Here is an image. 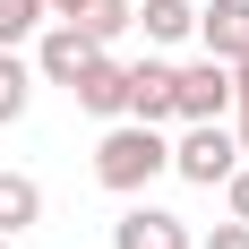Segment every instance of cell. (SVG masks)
Here are the masks:
<instances>
[{
    "mask_svg": "<svg viewBox=\"0 0 249 249\" xmlns=\"http://www.w3.org/2000/svg\"><path fill=\"white\" fill-rule=\"evenodd\" d=\"M121 121H146V129L172 121V60H129V77H121Z\"/></svg>",
    "mask_w": 249,
    "mask_h": 249,
    "instance_id": "4",
    "label": "cell"
},
{
    "mask_svg": "<svg viewBox=\"0 0 249 249\" xmlns=\"http://www.w3.org/2000/svg\"><path fill=\"white\" fill-rule=\"evenodd\" d=\"M224 69H232V112H249V52H241V60H224Z\"/></svg>",
    "mask_w": 249,
    "mask_h": 249,
    "instance_id": "15",
    "label": "cell"
},
{
    "mask_svg": "<svg viewBox=\"0 0 249 249\" xmlns=\"http://www.w3.org/2000/svg\"><path fill=\"white\" fill-rule=\"evenodd\" d=\"M189 35L206 43V60H241L249 52V0H206Z\"/></svg>",
    "mask_w": 249,
    "mask_h": 249,
    "instance_id": "6",
    "label": "cell"
},
{
    "mask_svg": "<svg viewBox=\"0 0 249 249\" xmlns=\"http://www.w3.org/2000/svg\"><path fill=\"white\" fill-rule=\"evenodd\" d=\"M86 60H95V43H86V35H77L69 18L35 35V77H43V86H69V77L86 69Z\"/></svg>",
    "mask_w": 249,
    "mask_h": 249,
    "instance_id": "5",
    "label": "cell"
},
{
    "mask_svg": "<svg viewBox=\"0 0 249 249\" xmlns=\"http://www.w3.org/2000/svg\"><path fill=\"white\" fill-rule=\"evenodd\" d=\"M224 198H232V224H249V163H241V172L224 180Z\"/></svg>",
    "mask_w": 249,
    "mask_h": 249,
    "instance_id": "14",
    "label": "cell"
},
{
    "mask_svg": "<svg viewBox=\"0 0 249 249\" xmlns=\"http://www.w3.org/2000/svg\"><path fill=\"white\" fill-rule=\"evenodd\" d=\"M121 60H112V52H95V60H86V69L69 77V95H77V112H95V121H121Z\"/></svg>",
    "mask_w": 249,
    "mask_h": 249,
    "instance_id": "7",
    "label": "cell"
},
{
    "mask_svg": "<svg viewBox=\"0 0 249 249\" xmlns=\"http://www.w3.org/2000/svg\"><path fill=\"white\" fill-rule=\"evenodd\" d=\"M172 172H180V180H198V189H224V180L241 172L232 129H224V121H180V138H172Z\"/></svg>",
    "mask_w": 249,
    "mask_h": 249,
    "instance_id": "2",
    "label": "cell"
},
{
    "mask_svg": "<svg viewBox=\"0 0 249 249\" xmlns=\"http://www.w3.org/2000/svg\"><path fill=\"white\" fill-rule=\"evenodd\" d=\"M232 146H241V155H249V112H241V129H232Z\"/></svg>",
    "mask_w": 249,
    "mask_h": 249,
    "instance_id": "18",
    "label": "cell"
},
{
    "mask_svg": "<svg viewBox=\"0 0 249 249\" xmlns=\"http://www.w3.org/2000/svg\"><path fill=\"white\" fill-rule=\"evenodd\" d=\"M224 112H232V69L224 60L172 69V121H224Z\"/></svg>",
    "mask_w": 249,
    "mask_h": 249,
    "instance_id": "3",
    "label": "cell"
},
{
    "mask_svg": "<svg viewBox=\"0 0 249 249\" xmlns=\"http://www.w3.org/2000/svg\"><path fill=\"white\" fill-rule=\"evenodd\" d=\"M129 26H146V43H180L198 26V9L189 0H129Z\"/></svg>",
    "mask_w": 249,
    "mask_h": 249,
    "instance_id": "9",
    "label": "cell"
},
{
    "mask_svg": "<svg viewBox=\"0 0 249 249\" xmlns=\"http://www.w3.org/2000/svg\"><path fill=\"white\" fill-rule=\"evenodd\" d=\"M155 172H172V138L146 121H112L103 129V146H95V180L103 189H121V198H138Z\"/></svg>",
    "mask_w": 249,
    "mask_h": 249,
    "instance_id": "1",
    "label": "cell"
},
{
    "mask_svg": "<svg viewBox=\"0 0 249 249\" xmlns=\"http://www.w3.org/2000/svg\"><path fill=\"white\" fill-rule=\"evenodd\" d=\"M43 0H0V52H18V43H35V35H43Z\"/></svg>",
    "mask_w": 249,
    "mask_h": 249,
    "instance_id": "13",
    "label": "cell"
},
{
    "mask_svg": "<svg viewBox=\"0 0 249 249\" xmlns=\"http://www.w3.org/2000/svg\"><path fill=\"white\" fill-rule=\"evenodd\" d=\"M112 249H189V232H180V215H163V206H129L121 224H112Z\"/></svg>",
    "mask_w": 249,
    "mask_h": 249,
    "instance_id": "8",
    "label": "cell"
},
{
    "mask_svg": "<svg viewBox=\"0 0 249 249\" xmlns=\"http://www.w3.org/2000/svg\"><path fill=\"white\" fill-rule=\"evenodd\" d=\"M0 249H9V241H0Z\"/></svg>",
    "mask_w": 249,
    "mask_h": 249,
    "instance_id": "19",
    "label": "cell"
},
{
    "mask_svg": "<svg viewBox=\"0 0 249 249\" xmlns=\"http://www.w3.org/2000/svg\"><path fill=\"white\" fill-rule=\"evenodd\" d=\"M26 103H35V60L26 52H0V129L26 121Z\"/></svg>",
    "mask_w": 249,
    "mask_h": 249,
    "instance_id": "11",
    "label": "cell"
},
{
    "mask_svg": "<svg viewBox=\"0 0 249 249\" xmlns=\"http://www.w3.org/2000/svg\"><path fill=\"white\" fill-rule=\"evenodd\" d=\"M69 26H77V35H86L95 52H112V43L129 35V0H86V9H77Z\"/></svg>",
    "mask_w": 249,
    "mask_h": 249,
    "instance_id": "12",
    "label": "cell"
},
{
    "mask_svg": "<svg viewBox=\"0 0 249 249\" xmlns=\"http://www.w3.org/2000/svg\"><path fill=\"white\" fill-rule=\"evenodd\" d=\"M206 249H249V224H215V232H206Z\"/></svg>",
    "mask_w": 249,
    "mask_h": 249,
    "instance_id": "16",
    "label": "cell"
},
{
    "mask_svg": "<svg viewBox=\"0 0 249 249\" xmlns=\"http://www.w3.org/2000/svg\"><path fill=\"white\" fill-rule=\"evenodd\" d=\"M43 9H52V18H77V9H86V0H43Z\"/></svg>",
    "mask_w": 249,
    "mask_h": 249,
    "instance_id": "17",
    "label": "cell"
},
{
    "mask_svg": "<svg viewBox=\"0 0 249 249\" xmlns=\"http://www.w3.org/2000/svg\"><path fill=\"white\" fill-rule=\"evenodd\" d=\"M35 224H43V189L26 172H0V241L9 232H35Z\"/></svg>",
    "mask_w": 249,
    "mask_h": 249,
    "instance_id": "10",
    "label": "cell"
}]
</instances>
